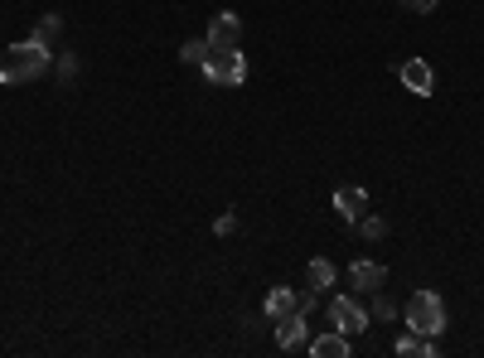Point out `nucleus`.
I'll list each match as a JSON object with an SVG mask.
<instances>
[{
	"mask_svg": "<svg viewBox=\"0 0 484 358\" xmlns=\"http://www.w3.org/2000/svg\"><path fill=\"white\" fill-rule=\"evenodd\" d=\"M53 63L49 44H39V39H24V44H10L5 53H0V82L5 88H15V82H34L44 78Z\"/></svg>",
	"mask_w": 484,
	"mask_h": 358,
	"instance_id": "f257e3e1",
	"label": "nucleus"
},
{
	"mask_svg": "<svg viewBox=\"0 0 484 358\" xmlns=\"http://www.w3.org/2000/svg\"><path fill=\"white\" fill-rule=\"evenodd\" d=\"M334 213L344 223H359L363 213H368V189H353V184H349V189H339L334 194Z\"/></svg>",
	"mask_w": 484,
	"mask_h": 358,
	"instance_id": "0eeeda50",
	"label": "nucleus"
},
{
	"mask_svg": "<svg viewBox=\"0 0 484 358\" xmlns=\"http://www.w3.org/2000/svg\"><path fill=\"white\" fill-rule=\"evenodd\" d=\"M397 358H436V339L431 334H417V329H407V334H397Z\"/></svg>",
	"mask_w": 484,
	"mask_h": 358,
	"instance_id": "6e6552de",
	"label": "nucleus"
},
{
	"mask_svg": "<svg viewBox=\"0 0 484 358\" xmlns=\"http://www.w3.org/2000/svg\"><path fill=\"white\" fill-rule=\"evenodd\" d=\"M402 5H407V10H417V15H431L436 0H402Z\"/></svg>",
	"mask_w": 484,
	"mask_h": 358,
	"instance_id": "f3484780",
	"label": "nucleus"
},
{
	"mask_svg": "<svg viewBox=\"0 0 484 358\" xmlns=\"http://www.w3.org/2000/svg\"><path fill=\"white\" fill-rule=\"evenodd\" d=\"M208 44L213 49H242V15H233V10H218V15L208 20Z\"/></svg>",
	"mask_w": 484,
	"mask_h": 358,
	"instance_id": "39448f33",
	"label": "nucleus"
},
{
	"mask_svg": "<svg viewBox=\"0 0 484 358\" xmlns=\"http://www.w3.org/2000/svg\"><path fill=\"white\" fill-rule=\"evenodd\" d=\"M59 24H63L59 15H44V20H39V30H34V39H39V44H49V39L59 34Z\"/></svg>",
	"mask_w": 484,
	"mask_h": 358,
	"instance_id": "2eb2a0df",
	"label": "nucleus"
},
{
	"mask_svg": "<svg viewBox=\"0 0 484 358\" xmlns=\"http://www.w3.org/2000/svg\"><path fill=\"white\" fill-rule=\"evenodd\" d=\"M59 73H63V78L78 73V59H73V53H63V59H59Z\"/></svg>",
	"mask_w": 484,
	"mask_h": 358,
	"instance_id": "a211bd4d",
	"label": "nucleus"
},
{
	"mask_svg": "<svg viewBox=\"0 0 484 358\" xmlns=\"http://www.w3.org/2000/svg\"><path fill=\"white\" fill-rule=\"evenodd\" d=\"M359 227H363V237H382V218H368V213H363Z\"/></svg>",
	"mask_w": 484,
	"mask_h": 358,
	"instance_id": "dca6fc26",
	"label": "nucleus"
},
{
	"mask_svg": "<svg viewBox=\"0 0 484 358\" xmlns=\"http://www.w3.org/2000/svg\"><path fill=\"white\" fill-rule=\"evenodd\" d=\"M204 78L218 82V88H237V82H247V59H242V49H213L204 53Z\"/></svg>",
	"mask_w": 484,
	"mask_h": 358,
	"instance_id": "f03ea898",
	"label": "nucleus"
},
{
	"mask_svg": "<svg viewBox=\"0 0 484 358\" xmlns=\"http://www.w3.org/2000/svg\"><path fill=\"white\" fill-rule=\"evenodd\" d=\"M310 353H315V358H349V334H339V329L315 334V339H310Z\"/></svg>",
	"mask_w": 484,
	"mask_h": 358,
	"instance_id": "9b49d317",
	"label": "nucleus"
},
{
	"mask_svg": "<svg viewBox=\"0 0 484 358\" xmlns=\"http://www.w3.org/2000/svg\"><path fill=\"white\" fill-rule=\"evenodd\" d=\"M204 53H208V39H189V44H184V49H179V59L198 68V63H204Z\"/></svg>",
	"mask_w": 484,
	"mask_h": 358,
	"instance_id": "4468645a",
	"label": "nucleus"
},
{
	"mask_svg": "<svg viewBox=\"0 0 484 358\" xmlns=\"http://www.w3.org/2000/svg\"><path fill=\"white\" fill-rule=\"evenodd\" d=\"M407 329L440 339V329H446V305H440L436 291H417V295L407 300Z\"/></svg>",
	"mask_w": 484,
	"mask_h": 358,
	"instance_id": "7ed1b4c3",
	"label": "nucleus"
},
{
	"mask_svg": "<svg viewBox=\"0 0 484 358\" xmlns=\"http://www.w3.org/2000/svg\"><path fill=\"white\" fill-rule=\"evenodd\" d=\"M276 343H281V349H301V343H305V314L301 310L286 314V320H276Z\"/></svg>",
	"mask_w": 484,
	"mask_h": 358,
	"instance_id": "9d476101",
	"label": "nucleus"
},
{
	"mask_svg": "<svg viewBox=\"0 0 484 358\" xmlns=\"http://www.w3.org/2000/svg\"><path fill=\"white\" fill-rule=\"evenodd\" d=\"M310 285H315V291H324V285H334V262H324V256H315V262H310Z\"/></svg>",
	"mask_w": 484,
	"mask_h": 358,
	"instance_id": "ddd939ff",
	"label": "nucleus"
},
{
	"mask_svg": "<svg viewBox=\"0 0 484 358\" xmlns=\"http://www.w3.org/2000/svg\"><path fill=\"white\" fill-rule=\"evenodd\" d=\"M301 310V300H295V291H286V285H276V291H266V320H286V314Z\"/></svg>",
	"mask_w": 484,
	"mask_h": 358,
	"instance_id": "1a4fd4ad",
	"label": "nucleus"
},
{
	"mask_svg": "<svg viewBox=\"0 0 484 358\" xmlns=\"http://www.w3.org/2000/svg\"><path fill=\"white\" fill-rule=\"evenodd\" d=\"M397 78H402V88L417 92V97L436 92V73H431V63H426V59H407L402 68H397Z\"/></svg>",
	"mask_w": 484,
	"mask_h": 358,
	"instance_id": "423d86ee",
	"label": "nucleus"
},
{
	"mask_svg": "<svg viewBox=\"0 0 484 358\" xmlns=\"http://www.w3.org/2000/svg\"><path fill=\"white\" fill-rule=\"evenodd\" d=\"M330 324L339 329V334L353 339V334H363V329H368V310L353 295H334L330 300Z\"/></svg>",
	"mask_w": 484,
	"mask_h": 358,
	"instance_id": "20e7f679",
	"label": "nucleus"
},
{
	"mask_svg": "<svg viewBox=\"0 0 484 358\" xmlns=\"http://www.w3.org/2000/svg\"><path fill=\"white\" fill-rule=\"evenodd\" d=\"M353 285H359V291H382V281H388V271H382L378 262H353Z\"/></svg>",
	"mask_w": 484,
	"mask_h": 358,
	"instance_id": "f8f14e48",
	"label": "nucleus"
}]
</instances>
